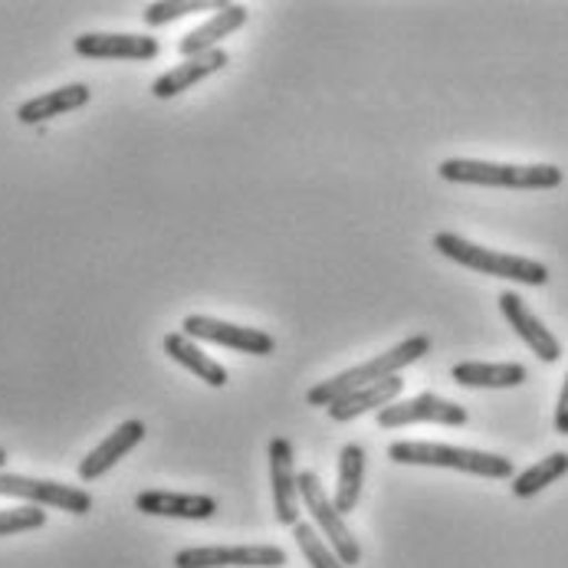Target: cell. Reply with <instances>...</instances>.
<instances>
[{"label":"cell","mask_w":568,"mask_h":568,"mask_svg":"<svg viewBox=\"0 0 568 568\" xmlns=\"http://www.w3.org/2000/svg\"><path fill=\"white\" fill-rule=\"evenodd\" d=\"M388 460L405 467H440V470H460L484 480H513L516 467L509 457L454 447V444H434V440H398L388 447Z\"/></svg>","instance_id":"obj_1"},{"label":"cell","mask_w":568,"mask_h":568,"mask_svg":"<svg viewBox=\"0 0 568 568\" xmlns=\"http://www.w3.org/2000/svg\"><path fill=\"white\" fill-rule=\"evenodd\" d=\"M430 352V335H410L405 342H398L395 348L375 355L372 362H362L328 382H320L316 388H310L306 402L313 407H332L338 398H345L348 392H358V388H368L375 382H385V378H395L402 368L420 362L424 355Z\"/></svg>","instance_id":"obj_2"},{"label":"cell","mask_w":568,"mask_h":568,"mask_svg":"<svg viewBox=\"0 0 568 568\" xmlns=\"http://www.w3.org/2000/svg\"><path fill=\"white\" fill-rule=\"evenodd\" d=\"M434 250L444 253L447 260L484 273V276H496V280H509V283H523V286H546L549 283V266L532 260V256H519V253H503V250H489V246L474 244L460 234H437L434 237Z\"/></svg>","instance_id":"obj_3"},{"label":"cell","mask_w":568,"mask_h":568,"mask_svg":"<svg viewBox=\"0 0 568 568\" xmlns=\"http://www.w3.org/2000/svg\"><path fill=\"white\" fill-rule=\"evenodd\" d=\"M437 174L454 184H477V187H509V191H552L562 184V168L556 164H499L477 159H447Z\"/></svg>","instance_id":"obj_4"},{"label":"cell","mask_w":568,"mask_h":568,"mask_svg":"<svg viewBox=\"0 0 568 568\" xmlns=\"http://www.w3.org/2000/svg\"><path fill=\"white\" fill-rule=\"evenodd\" d=\"M300 499H303L306 509L313 513V523L323 529L328 546H332L335 556L342 559V566H358V562H362V546H358V539L352 536V529L345 526V519L338 516L335 503L325 496L320 474H313V470H303V474H300Z\"/></svg>","instance_id":"obj_5"},{"label":"cell","mask_w":568,"mask_h":568,"mask_svg":"<svg viewBox=\"0 0 568 568\" xmlns=\"http://www.w3.org/2000/svg\"><path fill=\"white\" fill-rule=\"evenodd\" d=\"M286 552L280 546H194L174 556V568H280Z\"/></svg>","instance_id":"obj_6"},{"label":"cell","mask_w":568,"mask_h":568,"mask_svg":"<svg viewBox=\"0 0 568 568\" xmlns=\"http://www.w3.org/2000/svg\"><path fill=\"white\" fill-rule=\"evenodd\" d=\"M0 496L27 499L30 506H53L73 516H85L92 509V493L82 487H67L57 480H37V477H20V474H3L0 470Z\"/></svg>","instance_id":"obj_7"},{"label":"cell","mask_w":568,"mask_h":568,"mask_svg":"<svg viewBox=\"0 0 568 568\" xmlns=\"http://www.w3.org/2000/svg\"><path fill=\"white\" fill-rule=\"evenodd\" d=\"M378 427L385 430H398L407 424H444V427H464L470 420L467 407L457 405V402H447L434 392H424L417 398H407V402H395V405L382 407L378 410Z\"/></svg>","instance_id":"obj_8"},{"label":"cell","mask_w":568,"mask_h":568,"mask_svg":"<svg viewBox=\"0 0 568 568\" xmlns=\"http://www.w3.org/2000/svg\"><path fill=\"white\" fill-rule=\"evenodd\" d=\"M181 332L194 342H214V345H224V348H234L244 355H273V348H276V338L263 328L224 323V320L201 316V313L184 316Z\"/></svg>","instance_id":"obj_9"},{"label":"cell","mask_w":568,"mask_h":568,"mask_svg":"<svg viewBox=\"0 0 568 568\" xmlns=\"http://www.w3.org/2000/svg\"><path fill=\"white\" fill-rule=\"evenodd\" d=\"M270 484L280 526H300V474L293 467V444L286 437L270 440Z\"/></svg>","instance_id":"obj_10"},{"label":"cell","mask_w":568,"mask_h":568,"mask_svg":"<svg viewBox=\"0 0 568 568\" xmlns=\"http://www.w3.org/2000/svg\"><path fill=\"white\" fill-rule=\"evenodd\" d=\"M499 313H503L506 323L513 325V332L532 348V355H536L539 362L552 365V362L562 358V342H559V338L546 328V323L526 306V300H523L519 293H513V290L499 293Z\"/></svg>","instance_id":"obj_11"},{"label":"cell","mask_w":568,"mask_h":568,"mask_svg":"<svg viewBox=\"0 0 568 568\" xmlns=\"http://www.w3.org/2000/svg\"><path fill=\"white\" fill-rule=\"evenodd\" d=\"M73 50L82 60H155L162 53V43L155 37L142 33H82L73 40Z\"/></svg>","instance_id":"obj_12"},{"label":"cell","mask_w":568,"mask_h":568,"mask_svg":"<svg viewBox=\"0 0 568 568\" xmlns=\"http://www.w3.org/2000/svg\"><path fill=\"white\" fill-rule=\"evenodd\" d=\"M145 437V420L132 417V420H122L99 447H92L85 457L80 460V480L82 484H92L99 480L102 474H109L129 450H135Z\"/></svg>","instance_id":"obj_13"},{"label":"cell","mask_w":568,"mask_h":568,"mask_svg":"<svg viewBox=\"0 0 568 568\" xmlns=\"http://www.w3.org/2000/svg\"><path fill=\"white\" fill-rule=\"evenodd\" d=\"M135 509L162 519H211L217 513V499L204 493H171V489H142L135 496Z\"/></svg>","instance_id":"obj_14"},{"label":"cell","mask_w":568,"mask_h":568,"mask_svg":"<svg viewBox=\"0 0 568 568\" xmlns=\"http://www.w3.org/2000/svg\"><path fill=\"white\" fill-rule=\"evenodd\" d=\"M244 23H246L244 3H224V7H217V13H214L207 23L194 27L191 33H184V37L178 40V53H181L184 60L201 57V53H211V50H217V43H221V40H227L231 33H237Z\"/></svg>","instance_id":"obj_15"},{"label":"cell","mask_w":568,"mask_h":568,"mask_svg":"<svg viewBox=\"0 0 568 568\" xmlns=\"http://www.w3.org/2000/svg\"><path fill=\"white\" fill-rule=\"evenodd\" d=\"M231 63V57H227V50H211V53H201V57H191V60H181L174 70H168L164 77L152 82V95L155 99H174V95H181V92H187L191 85H197L201 80H207V77H214V73H221L224 67Z\"/></svg>","instance_id":"obj_16"},{"label":"cell","mask_w":568,"mask_h":568,"mask_svg":"<svg viewBox=\"0 0 568 568\" xmlns=\"http://www.w3.org/2000/svg\"><path fill=\"white\" fill-rule=\"evenodd\" d=\"M89 99H92V92H89L85 82H70V85L53 89V92H43V95L27 99V102L17 109V119H20L23 125H43L47 119L77 112V109H82Z\"/></svg>","instance_id":"obj_17"},{"label":"cell","mask_w":568,"mask_h":568,"mask_svg":"<svg viewBox=\"0 0 568 568\" xmlns=\"http://www.w3.org/2000/svg\"><path fill=\"white\" fill-rule=\"evenodd\" d=\"M529 372L519 362H457L450 368V382L464 388H519Z\"/></svg>","instance_id":"obj_18"},{"label":"cell","mask_w":568,"mask_h":568,"mask_svg":"<svg viewBox=\"0 0 568 568\" xmlns=\"http://www.w3.org/2000/svg\"><path fill=\"white\" fill-rule=\"evenodd\" d=\"M402 392H405V382L395 375V378L375 382V385H368V388L348 392L345 398H338L335 405L325 407V410H328V417H332V420H338V424H348V420L362 417L365 410H382V407L395 405V402L402 398Z\"/></svg>","instance_id":"obj_19"},{"label":"cell","mask_w":568,"mask_h":568,"mask_svg":"<svg viewBox=\"0 0 568 568\" xmlns=\"http://www.w3.org/2000/svg\"><path fill=\"white\" fill-rule=\"evenodd\" d=\"M162 345L164 355H168L171 362H178L181 368H187L191 375H197V378L207 382L211 388H224V385H227V368L217 365L211 355H204V352L194 345V338H187L184 332H168Z\"/></svg>","instance_id":"obj_20"},{"label":"cell","mask_w":568,"mask_h":568,"mask_svg":"<svg viewBox=\"0 0 568 568\" xmlns=\"http://www.w3.org/2000/svg\"><path fill=\"white\" fill-rule=\"evenodd\" d=\"M365 460H368V454H365L362 444H345V447L338 450V480H335V496H332L338 516L352 513V509L358 506V499H362V487H365Z\"/></svg>","instance_id":"obj_21"},{"label":"cell","mask_w":568,"mask_h":568,"mask_svg":"<svg viewBox=\"0 0 568 568\" xmlns=\"http://www.w3.org/2000/svg\"><path fill=\"white\" fill-rule=\"evenodd\" d=\"M566 474H568V454L566 450H556V454H549V457L536 460L529 470H523V474H516V477H513V496H516V499H529V496L542 493L546 487H552L556 480H562Z\"/></svg>","instance_id":"obj_22"},{"label":"cell","mask_w":568,"mask_h":568,"mask_svg":"<svg viewBox=\"0 0 568 568\" xmlns=\"http://www.w3.org/2000/svg\"><path fill=\"white\" fill-rule=\"evenodd\" d=\"M293 536H296V546L303 549V556H306V562L313 568H345L342 566V559L335 556V549L332 546H325V539L310 526V523H300V526H293Z\"/></svg>","instance_id":"obj_23"},{"label":"cell","mask_w":568,"mask_h":568,"mask_svg":"<svg viewBox=\"0 0 568 568\" xmlns=\"http://www.w3.org/2000/svg\"><path fill=\"white\" fill-rule=\"evenodd\" d=\"M207 7H224V3H211V0H155L145 7L142 20L145 27H164L178 17H187V13H201Z\"/></svg>","instance_id":"obj_24"},{"label":"cell","mask_w":568,"mask_h":568,"mask_svg":"<svg viewBox=\"0 0 568 568\" xmlns=\"http://www.w3.org/2000/svg\"><path fill=\"white\" fill-rule=\"evenodd\" d=\"M47 526V513L43 506H13V509H0V536H13V532H33Z\"/></svg>","instance_id":"obj_25"},{"label":"cell","mask_w":568,"mask_h":568,"mask_svg":"<svg viewBox=\"0 0 568 568\" xmlns=\"http://www.w3.org/2000/svg\"><path fill=\"white\" fill-rule=\"evenodd\" d=\"M556 434L568 437V372L566 382H562V392H559V405H556Z\"/></svg>","instance_id":"obj_26"},{"label":"cell","mask_w":568,"mask_h":568,"mask_svg":"<svg viewBox=\"0 0 568 568\" xmlns=\"http://www.w3.org/2000/svg\"><path fill=\"white\" fill-rule=\"evenodd\" d=\"M3 464H7V450L0 447V470H3Z\"/></svg>","instance_id":"obj_27"}]
</instances>
